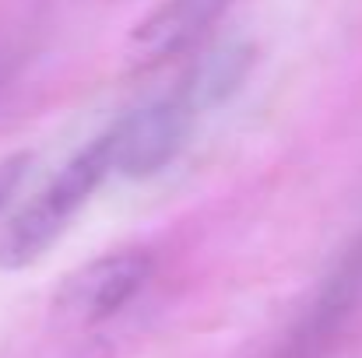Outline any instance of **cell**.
Returning a JSON list of instances; mask_svg holds the SVG:
<instances>
[{
    "label": "cell",
    "instance_id": "obj_7",
    "mask_svg": "<svg viewBox=\"0 0 362 358\" xmlns=\"http://www.w3.org/2000/svg\"><path fill=\"white\" fill-rule=\"evenodd\" d=\"M25 172H28V155H11V158L0 162V211L11 204V197L21 186Z\"/></svg>",
    "mask_w": 362,
    "mask_h": 358
},
{
    "label": "cell",
    "instance_id": "obj_2",
    "mask_svg": "<svg viewBox=\"0 0 362 358\" xmlns=\"http://www.w3.org/2000/svg\"><path fill=\"white\" fill-rule=\"evenodd\" d=\"M190 113L176 95H165L158 102H148L106 130V148H110V172L127 179H148L162 172L183 148Z\"/></svg>",
    "mask_w": 362,
    "mask_h": 358
},
{
    "label": "cell",
    "instance_id": "obj_3",
    "mask_svg": "<svg viewBox=\"0 0 362 358\" xmlns=\"http://www.w3.org/2000/svg\"><path fill=\"white\" fill-rule=\"evenodd\" d=\"M148 278H151V256L141 249H120L99 256L60 285L57 313L78 327L103 323L144 292Z\"/></svg>",
    "mask_w": 362,
    "mask_h": 358
},
{
    "label": "cell",
    "instance_id": "obj_1",
    "mask_svg": "<svg viewBox=\"0 0 362 358\" xmlns=\"http://www.w3.org/2000/svg\"><path fill=\"white\" fill-rule=\"evenodd\" d=\"M106 176H110V148L106 137H95L4 225L0 267L21 270L35 263L42 253H49Z\"/></svg>",
    "mask_w": 362,
    "mask_h": 358
},
{
    "label": "cell",
    "instance_id": "obj_5",
    "mask_svg": "<svg viewBox=\"0 0 362 358\" xmlns=\"http://www.w3.org/2000/svg\"><path fill=\"white\" fill-rule=\"evenodd\" d=\"M250 67H253V46L246 39H222L194 60L176 99L183 102L190 117L215 109L240 92Z\"/></svg>",
    "mask_w": 362,
    "mask_h": 358
},
{
    "label": "cell",
    "instance_id": "obj_6",
    "mask_svg": "<svg viewBox=\"0 0 362 358\" xmlns=\"http://www.w3.org/2000/svg\"><path fill=\"white\" fill-rule=\"evenodd\" d=\"M233 0H165L134 32V49L141 60H165L194 46Z\"/></svg>",
    "mask_w": 362,
    "mask_h": 358
},
{
    "label": "cell",
    "instance_id": "obj_4",
    "mask_svg": "<svg viewBox=\"0 0 362 358\" xmlns=\"http://www.w3.org/2000/svg\"><path fill=\"white\" fill-rule=\"evenodd\" d=\"M362 302V239H356L327 270L313 299L306 302L303 316L288 330L271 358H320L331 341L345 330L349 316Z\"/></svg>",
    "mask_w": 362,
    "mask_h": 358
}]
</instances>
